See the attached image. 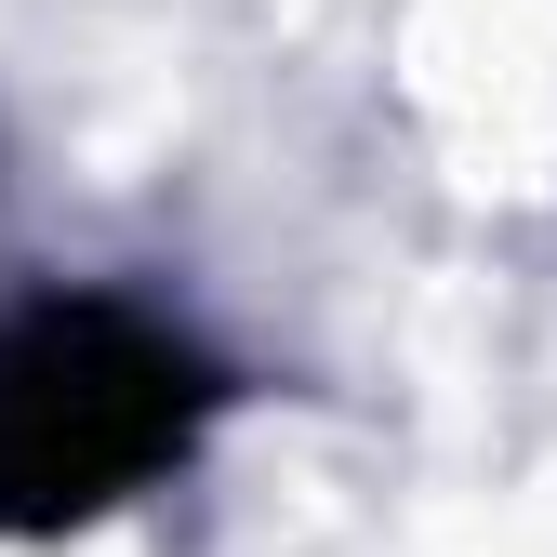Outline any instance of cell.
Listing matches in <instances>:
<instances>
[{
    "instance_id": "6da1fadb",
    "label": "cell",
    "mask_w": 557,
    "mask_h": 557,
    "mask_svg": "<svg viewBox=\"0 0 557 557\" xmlns=\"http://www.w3.org/2000/svg\"><path fill=\"white\" fill-rule=\"evenodd\" d=\"M199 411H213V359L107 293L0 319V531H66L147 492L199 438Z\"/></svg>"
}]
</instances>
